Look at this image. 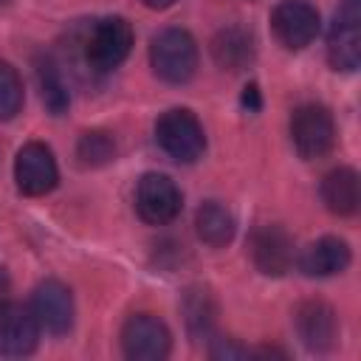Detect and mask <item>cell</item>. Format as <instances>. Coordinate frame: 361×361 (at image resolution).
<instances>
[{"mask_svg": "<svg viewBox=\"0 0 361 361\" xmlns=\"http://www.w3.org/2000/svg\"><path fill=\"white\" fill-rule=\"evenodd\" d=\"M149 62L158 79L169 85H183L197 68V45L183 28H164L149 45Z\"/></svg>", "mask_w": 361, "mask_h": 361, "instance_id": "1", "label": "cell"}, {"mask_svg": "<svg viewBox=\"0 0 361 361\" xmlns=\"http://www.w3.org/2000/svg\"><path fill=\"white\" fill-rule=\"evenodd\" d=\"M155 138L161 144V149L180 161V164H192L203 155L206 149V133H203V124L197 121V116L192 110H183V107H175V110H166L158 124H155Z\"/></svg>", "mask_w": 361, "mask_h": 361, "instance_id": "2", "label": "cell"}, {"mask_svg": "<svg viewBox=\"0 0 361 361\" xmlns=\"http://www.w3.org/2000/svg\"><path fill=\"white\" fill-rule=\"evenodd\" d=\"M130 48H133V25L124 17H104L85 37V59L99 73L118 68L127 59Z\"/></svg>", "mask_w": 361, "mask_h": 361, "instance_id": "3", "label": "cell"}, {"mask_svg": "<svg viewBox=\"0 0 361 361\" xmlns=\"http://www.w3.org/2000/svg\"><path fill=\"white\" fill-rule=\"evenodd\" d=\"M290 141L305 161L324 158L336 144V124L327 107L302 104L290 116Z\"/></svg>", "mask_w": 361, "mask_h": 361, "instance_id": "4", "label": "cell"}, {"mask_svg": "<svg viewBox=\"0 0 361 361\" xmlns=\"http://www.w3.org/2000/svg\"><path fill=\"white\" fill-rule=\"evenodd\" d=\"M183 197L180 189L175 186V180L169 175L161 172H147L138 186H135V209L141 214V220L152 223V226H164L169 220H175L180 214Z\"/></svg>", "mask_w": 361, "mask_h": 361, "instance_id": "5", "label": "cell"}, {"mask_svg": "<svg viewBox=\"0 0 361 361\" xmlns=\"http://www.w3.org/2000/svg\"><path fill=\"white\" fill-rule=\"evenodd\" d=\"M121 347H124V355L133 361H161L169 355L172 338L166 324L158 316L135 313L127 319L121 330Z\"/></svg>", "mask_w": 361, "mask_h": 361, "instance_id": "6", "label": "cell"}, {"mask_svg": "<svg viewBox=\"0 0 361 361\" xmlns=\"http://www.w3.org/2000/svg\"><path fill=\"white\" fill-rule=\"evenodd\" d=\"M271 28H274L276 39L285 48L299 51V48H305V45H310L316 39V34H319V11L307 0H282L271 11Z\"/></svg>", "mask_w": 361, "mask_h": 361, "instance_id": "7", "label": "cell"}, {"mask_svg": "<svg viewBox=\"0 0 361 361\" xmlns=\"http://www.w3.org/2000/svg\"><path fill=\"white\" fill-rule=\"evenodd\" d=\"M14 180H17V189L23 195H31V197L48 195L59 180L54 152L39 141L25 144L14 161Z\"/></svg>", "mask_w": 361, "mask_h": 361, "instance_id": "8", "label": "cell"}, {"mask_svg": "<svg viewBox=\"0 0 361 361\" xmlns=\"http://www.w3.org/2000/svg\"><path fill=\"white\" fill-rule=\"evenodd\" d=\"M327 59L336 71H355L361 62V31H358V0H344L327 34Z\"/></svg>", "mask_w": 361, "mask_h": 361, "instance_id": "9", "label": "cell"}, {"mask_svg": "<svg viewBox=\"0 0 361 361\" xmlns=\"http://www.w3.org/2000/svg\"><path fill=\"white\" fill-rule=\"evenodd\" d=\"M39 341V322L31 307L20 302L0 305V353L11 358H23L37 350Z\"/></svg>", "mask_w": 361, "mask_h": 361, "instance_id": "10", "label": "cell"}, {"mask_svg": "<svg viewBox=\"0 0 361 361\" xmlns=\"http://www.w3.org/2000/svg\"><path fill=\"white\" fill-rule=\"evenodd\" d=\"M31 310L39 322V330L51 336H65L73 324V296L59 279H45L34 288Z\"/></svg>", "mask_w": 361, "mask_h": 361, "instance_id": "11", "label": "cell"}, {"mask_svg": "<svg viewBox=\"0 0 361 361\" xmlns=\"http://www.w3.org/2000/svg\"><path fill=\"white\" fill-rule=\"evenodd\" d=\"M296 333L302 338V344L313 353H324L336 344L338 338V319H336V310L327 305V302H319V299H310V302H302L296 307Z\"/></svg>", "mask_w": 361, "mask_h": 361, "instance_id": "12", "label": "cell"}, {"mask_svg": "<svg viewBox=\"0 0 361 361\" xmlns=\"http://www.w3.org/2000/svg\"><path fill=\"white\" fill-rule=\"evenodd\" d=\"M251 259L268 276H282L293 265V240L282 226H259L251 234Z\"/></svg>", "mask_w": 361, "mask_h": 361, "instance_id": "13", "label": "cell"}, {"mask_svg": "<svg viewBox=\"0 0 361 361\" xmlns=\"http://www.w3.org/2000/svg\"><path fill=\"white\" fill-rule=\"evenodd\" d=\"M350 265V245L338 237H322L310 248H305L299 268L307 276H333Z\"/></svg>", "mask_w": 361, "mask_h": 361, "instance_id": "14", "label": "cell"}, {"mask_svg": "<svg viewBox=\"0 0 361 361\" xmlns=\"http://www.w3.org/2000/svg\"><path fill=\"white\" fill-rule=\"evenodd\" d=\"M358 197H361V192H358L355 169L338 166V169L324 175V180H322V200H324V206L333 214H338V217L353 214L358 209Z\"/></svg>", "mask_w": 361, "mask_h": 361, "instance_id": "15", "label": "cell"}, {"mask_svg": "<svg viewBox=\"0 0 361 361\" xmlns=\"http://www.w3.org/2000/svg\"><path fill=\"white\" fill-rule=\"evenodd\" d=\"M212 54L214 62L226 71H243L251 65L254 59V37L245 28H223L214 39H212Z\"/></svg>", "mask_w": 361, "mask_h": 361, "instance_id": "16", "label": "cell"}, {"mask_svg": "<svg viewBox=\"0 0 361 361\" xmlns=\"http://www.w3.org/2000/svg\"><path fill=\"white\" fill-rule=\"evenodd\" d=\"M195 226H197V237L212 245V248H220L226 243H231L234 237V217L226 206L209 200L197 209V217H195Z\"/></svg>", "mask_w": 361, "mask_h": 361, "instance_id": "17", "label": "cell"}, {"mask_svg": "<svg viewBox=\"0 0 361 361\" xmlns=\"http://www.w3.org/2000/svg\"><path fill=\"white\" fill-rule=\"evenodd\" d=\"M37 82H39V96H42L45 107L54 116H62L68 110V104H71V96H68V87L62 82L59 68L51 59H39L37 62Z\"/></svg>", "mask_w": 361, "mask_h": 361, "instance_id": "18", "label": "cell"}, {"mask_svg": "<svg viewBox=\"0 0 361 361\" xmlns=\"http://www.w3.org/2000/svg\"><path fill=\"white\" fill-rule=\"evenodd\" d=\"M116 155V141L110 133H102V130H93V133H85L76 144V158L82 166H102V164H110Z\"/></svg>", "mask_w": 361, "mask_h": 361, "instance_id": "19", "label": "cell"}, {"mask_svg": "<svg viewBox=\"0 0 361 361\" xmlns=\"http://www.w3.org/2000/svg\"><path fill=\"white\" fill-rule=\"evenodd\" d=\"M20 110H23V79L8 62H0V121H11Z\"/></svg>", "mask_w": 361, "mask_h": 361, "instance_id": "20", "label": "cell"}, {"mask_svg": "<svg viewBox=\"0 0 361 361\" xmlns=\"http://www.w3.org/2000/svg\"><path fill=\"white\" fill-rule=\"evenodd\" d=\"M186 322H189V330L197 336V333H206L212 327V307H209V296L206 290H192L186 296Z\"/></svg>", "mask_w": 361, "mask_h": 361, "instance_id": "21", "label": "cell"}, {"mask_svg": "<svg viewBox=\"0 0 361 361\" xmlns=\"http://www.w3.org/2000/svg\"><path fill=\"white\" fill-rule=\"evenodd\" d=\"M212 355L214 358H248L251 353L234 341H226V338H217V344L212 347Z\"/></svg>", "mask_w": 361, "mask_h": 361, "instance_id": "22", "label": "cell"}, {"mask_svg": "<svg viewBox=\"0 0 361 361\" xmlns=\"http://www.w3.org/2000/svg\"><path fill=\"white\" fill-rule=\"evenodd\" d=\"M243 104H248L251 110H257V107H259V93H257V85L245 87V93H243Z\"/></svg>", "mask_w": 361, "mask_h": 361, "instance_id": "23", "label": "cell"}, {"mask_svg": "<svg viewBox=\"0 0 361 361\" xmlns=\"http://www.w3.org/2000/svg\"><path fill=\"white\" fill-rule=\"evenodd\" d=\"M6 293H8V274L0 268V305L6 302Z\"/></svg>", "mask_w": 361, "mask_h": 361, "instance_id": "24", "label": "cell"}, {"mask_svg": "<svg viewBox=\"0 0 361 361\" xmlns=\"http://www.w3.org/2000/svg\"><path fill=\"white\" fill-rule=\"evenodd\" d=\"M144 6H149V8H166V6H172L175 0H141Z\"/></svg>", "mask_w": 361, "mask_h": 361, "instance_id": "25", "label": "cell"}, {"mask_svg": "<svg viewBox=\"0 0 361 361\" xmlns=\"http://www.w3.org/2000/svg\"><path fill=\"white\" fill-rule=\"evenodd\" d=\"M6 3H8V0H0V6H6Z\"/></svg>", "mask_w": 361, "mask_h": 361, "instance_id": "26", "label": "cell"}]
</instances>
